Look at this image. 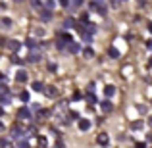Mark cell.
I'll return each mask as SVG.
<instances>
[{"label":"cell","instance_id":"cell-15","mask_svg":"<svg viewBox=\"0 0 152 148\" xmlns=\"http://www.w3.org/2000/svg\"><path fill=\"white\" fill-rule=\"evenodd\" d=\"M52 19V12L46 10V8H42L41 10V21H50Z\"/></svg>","mask_w":152,"mask_h":148},{"label":"cell","instance_id":"cell-24","mask_svg":"<svg viewBox=\"0 0 152 148\" xmlns=\"http://www.w3.org/2000/svg\"><path fill=\"white\" fill-rule=\"evenodd\" d=\"M83 56H85V58H93V56H94V50L91 48V46H87V48H83Z\"/></svg>","mask_w":152,"mask_h":148},{"label":"cell","instance_id":"cell-17","mask_svg":"<svg viewBox=\"0 0 152 148\" xmlns=\"http://www.w3.org/2000/svg\"><path fill=\"white\" fill-rule=\"evenodd\" d=\"M142 129H145V121H141V119L131 123V131H142Z\"/></svg>","mask_w":152,"mask_h":148},{"label":"cell","instance_id":"cell-51","mask_svg":"<svg viewBox=\"0 0 152 148\" xmlns=\"http://www.w3.org/2000/svg\"><path fill=\"white\" fill-rule=\"evenodd\" d=\"M148 125L152 127V115H150V117H148Z\"/></svg>","mask_w":152,"mask_h":148},{"label":"cell","instance_id":"cell-26","mask_svg":"<svg viewBox=\"0 0 152 148\" xmlns=\"http://www.w3.org/2000/svg\"><path fill=\"white\" fill-rule=\"evenodd\" d=\"M0 25L2 27H12V19L10 17H2L0 19Z\"/></svg>","mask_w":152,"mask_h":148},{"label":"cell","instance_id":"cell-29","mask_svg":"<svg viewBox=\"0 0 152 148\" xmlns=\"http://www.w3.org/2000/svg\"><path fill=\"white\" fill-rule=\"evenodd\" d=\"M89 10L91 12H96L98 10V2H96V0H91V2H89Z\"/></svg>","mask_w":152,"mask_h":148},{"label":"cell","instance_id":"cell-39","mask_svg":"<svg viewBox=\"0 0 152 148\" xmlns=\"http://www.w3.org/2000/svg\"><path fill=\"white\" fill-rule=\"evenodd\" d=\"M35 37H45V29L37 27V29H35Z\"/></svg>","mask_w":152,"mask_h":148},{"label":"cell","instance_id":"cell-49","mask_svg":"<svg viewBox=\"0 0 152 148\" xmlns=\"http://www.w3.org/2000/svg\"><path fill=\"white\" fill-rule=\"evenodd\" d=\"M2 115H4V108L0 106V117H2Z\"/></svg>","mask_w":152,"mask_h":148},{"label":"cell","instance_id":"cell-30","mask_svg":"<svg viewBox=\"0 0 152 148\" xmlns=\"http://www.w3.org/2000/svg\"><path fill=\"white\" fill-rule=\"evenodd\" d=\"M83 6V0H71V8L73 10H77V8H81Z\"/></svg>","mask_w":152,"mask_h":148},{"label":"cell","instance_id":"cell-34","mask_svg":"<svg viewBox=\"0 0 152 148\" xmlns=\"http://www.w3.org/2000/svg\"><path fill=\"white\" fill-rule=\"evenodd\" d=\"M54 6H56V0H46V10H54Z\"/></svg>","mask_w":152,"mask_h":148},{"label":"cell","instance_id":"cell-5","mask_svg":"<svg viewBox=\"0 0 152 148\" xmlns=\"http://www.w3.org/2000/svg\"><path fill=\"white\" fill-rule=\"evenodd\" d=\"M41 58H42L41 50H35V52H29V54H27V62H29V63H37V62H41Z\"/></svg>","mask_w":152,"mask_h":148},{"label":"cell","instance_id":"cell-10","mask_svg":"<svg viewBox=\"0 0 152 148\" xmlns=\"http://www.w3.org/2000/svg\"><path fill=\"white\" fill-rule=\"evenodd\" d=\"M81 50H83V46L79 44V42H71V44L67 46V52H69V54H79Z\"/></svg>","mask_w":152,"mask_h":148},{"label":"cell","instance_id":"cell-53","mask_svg":"<svg viewBox=\"0 0 152 148\" xmlns=\"http://www.w3.org/2000/svg\"><path fill=\"white\" fill-rule=\"evenodd\" d=\"M2 129H4V125H2V123H0V131H2Z\"/></svg>","mask_w":152,"mask_h":148},{"label":"cell","instance_id":"cell-14","mask_svg":"<svg viewBox=\"0 0 152 148\" xmlns=\"http://www.w3.org/2000/svg\"><path fill=\"white\" fill-rule=\"evenodd\" d=\"M15 81H18V83H25L27 81V71L25 69H19L18 73H15Z\"/></svg>","mask_w":152,"mask_h":148},{"label":"cell","instance_id":"cell-35","mask_svg":"<svg viewBox=\"0 0 152 148\" xmlns=\"http://www.w3.org/2000/svg\"><path fill=\"white\" fill-rule=\"evenodd\" d=\"M37 139H39V144H41L42 148H45V144H46V137H45V135H39Z\"/></svg>","mask_w":152,"mask_h":148},{"label":"cell","instance_id":"cell-21","mask_svg":"<svg viewBox=\"0 0 152 148\" xmlns=\"http://www.w3.org/2000/svg\"><path fill=\"white\" fill-rule=\"evenodd\" d=\"M85 98V94L81 93V90H75L73 94H71V100H73V102H77V100H83Z\"/></svg>","mask_w":152,"mask_h":148},{"label":"cell","instance_id":"cell-2","mask_svg":"<svg viewBox=\"0 0 152 148\" xmlns=\"http://www.w3.org/2000/svg\"><path fill=\"white\" fill-rule=\"evenodd\" d=\"M10 139H15V141H21V139H25V131L21 129V125H14V127H12Z\"/></svg>","mask_w":152,"mask_h":148},{"label":"cell","instance_id":"cell-13","mask_svg":"<svg viewBox=\"0 0 152 148\" xmlns=\"http://www.w3.org/2000/svg\"><path fill=\"white\" fill-rule=\"evenodd\" d=\"M96 142H98V144H100L102 148H106V146H108V142H110V139H108V135H106V133H100V135H98V139H96Z\"/></svg>","mask_w":152,"mask_h":148},{"label":"cell","instance_id":"cell-23","mask_svg":"<svg viewBox=\"0 0 152 148\" xmlns=\"http://www.w3.org/2000/svg\"><path fill=\"white\" fill-rule=\"evenodd\" d=\"M12 63H14V66H23L25 62H23V60L19 58L18 54H14V56H12Z\"/></svg>","mask_w":152,"mask_h":148},{"label":"cell","instance_id":"cell-9","mask_svg":"<svg viewBox=\"0 0 152 148\" xmlns=\"http://www.w3.org/2000/svg\"><path fill=\"white\" fill-rule=\"evenodd\" d=\"M75 23H77V21H75L73 17H66L62 21V29H60V31H66V29H69V27H75Z\"/></svg>","mask_w":152,"mask_h":148},{"label":"cell","instance_id":"cell-28","mask_svg":"<svg viewBox=\"0 0 152 148\" xmlns=\"http://www.w3.org/2000/svg\"><path fill=\"white\" fill-rule=\"evenodd\" d=\"M96 29H98V27L94 25V23H89V25H87V33H91V35L96 33Z\"/></svg>","mask_w":152,"mask_h":148},{"label":"cell","instance_id":"cell-47","mask_svg":"<svg viewBox=\"0 0 152 148\" xmlns=\"http://www.w3.org/2000/svg\"><path fill=\"white\" fill-rule=\"evenodd\" d=\"M6 81V77H4V73H0V83H4Z\"/></svg>","mask_w":152,"mask_h":148},{"label":"cell","instance_id":"cell-6","mask_svg":"<svg viewBox=\"0 0 152 148\" xmlns=\"http://www.w3.org/2000/svg\"><path fill=\"white\" fill-rule=\"evenodd\" d=\"M42 94H45V96H48V98H58V90H56L54 85H46Z\"/></svg>","mask_w":152,"mask_h":148},{"label":"cell","instance_id":"cell-44","mask_svg":"<svg viewBox=\"0 0 152 148\" xmlns=\"http://www.w3.org/2000/svg\"><path fill=\"white\" fill-rule=\"evenodd\" d=\"M48 69L50 71H56V63H48Z\"/></svg>","mask_w":152,"mask_h":148},{"label":"cell","instance_id":"cell-20","mask_svg":"<svg viewBox=\"0 0 152 148\" xmlns=\"http://www.w3.org/2000/svg\"><path fill=\"white\" fill-rule=\"evenodd\" d=\"M10 102H12V96H10V94H2V96H0V106H8Z\"/></svg>","mask_w":152,"mask_h":148},{"label":"cell","instance_id":"cell-12","mask_svg":"<svg viewBox=\"0 0 152 148\" xmlns=\"http://www.w3.org/2000/svg\"><path fill=\"white\" fill-rule=\"evenodd\" d=\"M77 125H79V129H81L83 133L91 129V121H89V119H85V117H81V119H79V123H77Z\"/></svg>","mask_w":152,"mask_h":148},{"label":"cell","instance_id":"cell-36","mask_svg":"<svg viewBox=\"0 0 152 148\" xmlns=\"http://www.w3.org/2000/svg\"><path fill=\"white\" fill-rule=\"evenodd\" d=\"M58 4H60L62 8H69V6H71V2H69V0H58Z\"/></svg>","mask_w":152,"mask_h":148},{"label":"cell","instance_id":"cell-54","mask_svg":"<svg viewBox=\"0 0 152 148\" xmlns=\"http://www.w3.org/2000/svg\"><path fill=\"white\" fill-rule=\"evenodd\" d=\"M14 2H23V0H14Z\"/></svg>","mask_w":152,"mask_h":148},{"label":"cell","instance_id":"cell-3","mask_svg":"<svg viewBox=\"0 0 152 148\" xmlns=\"http://www.w3.org/2000/svg\"><path fill=\"white\" fill-rule=\"evenodd\" d=\"M25 46L29 48V52H35V50H41V44L37 42V39L35 37H27L25 39Z\"/></svg>","mask_w":152,"mask_h":148},{"label":"cell","instance_id":"cell-52","mask_svg":"<svg viewBox=\"0 0 152 148\" xmlns=\"http://www.w3.org/2000/svg\"><path fill=\"white\" fill-rule=\"evenodd\" d=\"M148 66L152 67V56H150V60H148Z\"/></svg>","mask_w":152,"mask_h":148},{"label":"cell","instance_id":"cell-50","mask_svg":"<svg viewBox=\"0 0 152 148\" xmlns=\"http://www.w3.org/2000/svg\"><path fill=\"white\" fill-rule=\"evenodd\" d=\"M148 31L152 33V21H148Z\"/></svg>","mask_w":152,"mask_h":148},{"label":"cell","instance_id":"cell-25","mask_svg":"<svg viewBox=\"0 0 152 148\" xmlns=\"http://www.w3.org/2000/svg\"><path fill=\"white\" fill-rule=\"evenodd\" d=\"M85 98H87V100H89V102H91V106H93V104H96V102H98V98H96V94H94V93L87 94Z\"/></svg>","mask_w":152,"mask_h":148},{"label":"cell","instance_id":"cell-46","mask_svg":"<svg viewBox=\"0 0 152 148\" xmlns=\"http://www.w3.org/2000/svg\"><path fill=\"white\" fill-rule=\"evenodd\" d=\"M0 44H8V41H6L4 37H0Z\"/></svg>","mask_w":152,"mask_h":148},{"label":"cell","instance_id":"cell-33","mask_svg":"<svg viewBox=\"0 0 152 148\" xmlns=\"http://www.w3.org/2000/svg\"><path fill=\"white\" fill-rule=\"evenodd\" d=\"M2 94H10V93H8L6 83H0V96H2Z\"/></svg>","mask_w":152,"mask_h":148},{"label":"cell","instance_id":"cell-19","mask_svg":"<svg viewBox=\"0 0 152 148\" xmlns=\"http://www.w3.org/2000/svg\"><path fill=\"white\" fill-rule=\"evenodd\" d=\"M108 56H110V58H119V50L115 48V46H110V48H108Z\"/></svg>","mask_w":152,"mask_h":148},{"label":"cell","instance_id":"cell-48","mask_svg":"<svg viewBox=\"0 0 152 148\" xmlns=\"http://www.w3.org/2000/svg\"><path fill=\"white\" fill-rule=\"evenodd\" d=\"M146 141H148V142H152V133L148 135V137H146Z\"/></svg>","mask_w":152,"mask_h":148},{"label":"cell","instance_id":"cell-22","mask_svg":"<svg viewBox=\"0 0 152 148\" xmlns=\"http://www.w3.org/2000/svg\"><path fill=\"white\" fill-rule=\"evenodd\" d=\"M15 148H29V139H21V141H18Z\"/></svg>","mask_w":152,"mask_h":148},{"label":"cell","instance_id":"cell-45","mask_svg":"<svg viewBox=\"0 0 152 148\" xmlns=\"http://www.w3.org/2000/svg\"><path fill=\"white\" fill-rule=\"evenodd\" d=\"M56 148H66V146H64V142H62V141H58V142H56Z\"/></svg>","mask_w":152,"mask_h":148},{"label":"cell","instance_id":"cell-40","mask_svg":"<svg viewBox=\"0 0 152 148\" xmlns=\"http://www.w3.org/2000/svg\"><path fill=\"white\" fill-rule=\"evenodd\" d=\"M119 4H121V0H110V6L112 8H119Z\"/></svg>","mask_w":152,"mask_h":148},{"label":"cell","instance_id":"cell-42","mask_svg":"<svg viewBox=\"0 0 152 148\" xmlns=\"http://www.w3.org/2000/svg\"><path fill=\"white\" fill-rule=\"evenodd\" d=\"M146 48L152 50V39H148V41H146Z\"/></svg>","mask_w":152,"mask_h":148},{"label":"cell","instance_id":"cell-41","mask_svg":"<svg viewBox=\"0 0 152 148\" xmlns=\"http://www.w3.org/2000/svg\"><path fill=\"white\" fill-rule=\"evenodd\" d=\"M94 87H96V85L91 81V83H89V87H87V89H89V94H91V93H94Z\"/></svg>","mask_w":152,"mask_h":148},{"label":"cell","instance_id":"cell-4","mask_svg":"<svg viewBox=\"0 0 152 148\" xmlns=\"http://www.w3.org/2000/svg\"><path fill=\"white\" fill-rule=\"evenodd\" d=\"M31 115H33V112H31V108H27V106H21L18 110V117L19 119H31Z\"/></svg>","mask_w":152,"mask_h":148},{"label":"cell","instance_id":"cell-7","mask_svg":"<svg viewBox=\"0 0 152 148\" xmlns=\"http://www.w3.org/2000/svg\"><path fill=\"white\" fill-rule=\"evenodd\" d=\"M21 46H23V44H21L19 41H14V39H12V41H8V48L14 52V54H18V52L21 50Z\"/></svg>","mask_w":152,"mask_h":148},{"label":"cell","instance_id":"cell-27","mask_svg":"<svg viewBox=\"0 0 152 148\" xmlns=\"http://www.w3.org/2000/svg\"><path fill=\"white\" fill-rule=\"evenodd\" d=\"M31 112H33V114H41V104L33 102V104H31Z\"/></svg>","mask_w":152,"mask_h":148},{"label":"cell","instance_id":"cell-38","mask_svg":"<svg viewBox=\"0 0 152 148\" xmlns=\"http://www.w3.org/2000/svg\"><path fill=\"white\" fill-rule=\"evenodd\" d=\"M10 146V141L8 139H0V148H8Z\"/></svg>","mask_w":152,"mask_h":148},{"label":"cell","instance_id":"cell-18","mask_svg":"<svg viewBox=\"0 0 152 148\" xmlns=\"http://www.w3.org/2000/svg\"><path fill=\"white\" fill-rule=\"evenodd\" d=\"M19 100H21V102H29L31 100V94H29V90H21V93H19Z\"/></svg>","mask_w":152,"mask_h":148},{"label":"cell","instance_id":"cell-43","mask_svg":"<svg viewBox=\"0 0 152 148\" xmlns=\"http://www.w3.org/2000/svg\"><path fill=\"white\" fill-rule=\"evenodd\" d=\"M135 148H146V144H145V142H137V144H135Z\"/></svg>","mask_w":152,"mask_h":148},{"label":"cell","instance_id":"cell-37","mask_svg":"<svg viewBox=\"0 0 152 148\" xmlns=\"http://www.w3.org/2000/svg\"><path fill=\"white\" fill-rule=\"evenodd\" d=\"M83 41H85V42H93V35H91V33H85V35H83Z\"/></svg>","mask_w":152,"mask_h":148},{"label":"cell","instance_id":"cell-8","mask_svg":"<svg viewBox=\"0 0 152 148\" xmlns=\"http://www.w3.org/2000/svg\"><path fill=\"white\" fill-rule=\"evenodd\" d=\"M100 108H102L104 114H112V112H114V104H112L110 100H102V102H100Z\"/></svg>","mask_w":152,"mask_h":148},{"label":"cell","instance_id":"cell-16","mask_svg":"<svg viewBox=\"0 0 152 148\" xmlns=\"http://www.w3.org/2000/svg\"><path fill=\"white\" fill-rule=\"evenodd\" d=\"M31 89H33L35 93H45V85H42L41 81H33L31 83Z\"/></svg>","mask_w":152,"mask_h":148},{"label":"cell","instance_id":"cell-32","mask_svg":"<svg viewBox=\"0 0 152 148\" xmlns=\"http://www.w3.org/2000/svg\"><path fill=\"white\" fill-rule=\"evenodd\" d=\"M137 112H139L141 115H145L146 112H148V108H146V106H142V104H139V106H137Z\"/></svg>","mask_w":152,"mask_h":148},{"label":"cell","instance_id":"cell-31","mask_svg":"<svg viewBox=\"0 0 152 148\" xmlns=\"http://www.w3.org/2000/svg\"><path fill=\"white\" fill-rule=\"evenodd\" d=\"M29 2H31V6L37 8V10H41V8H42V2H41V0H29Z\"/></svg>","mask_w":152,"mask_h":148},{"label":"cell","instance_id":"cell-11","mask_svg":"<svg viewBox=\"0 0 152 148\" xmlns=\"http://www.w3.org/2000/svg\"><path fill=\"white\" fill-rule=\"evenodd\" d=\"M114 94H115V85H106L104 87V96H106V100L112 98Z\"/></svg>","mask_w":152,"mask_h":148},{"label":"cell","instance_id":"cell-1","mask_svg":"<svg viewBox=\"0 0 152 148\" xmlns=\"http://www.w3.org/2000/svg\"><path fill=\"white\" fill-rule=\"evenodd\" d=\"M73 42V39H71V35L67 33V31H58V35H56V48L60 52L62 50H67V46Z\"/></svg>","mask_w":152,"mask_h":148}]
</instances>
